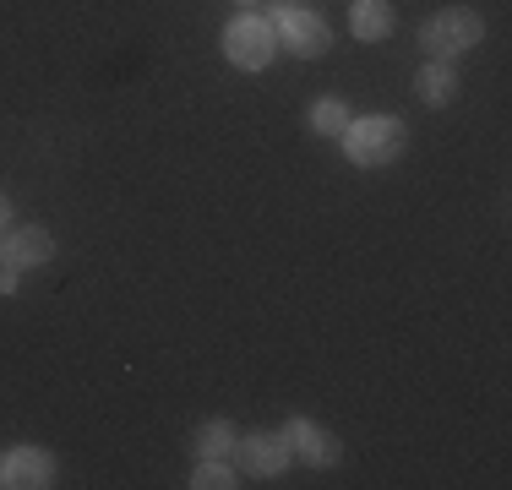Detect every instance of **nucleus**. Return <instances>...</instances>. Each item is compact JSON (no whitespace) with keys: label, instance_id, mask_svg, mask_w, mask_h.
Listing matches in <instances>:
<instances>
[{"label":"nucleus","instance_id":"nucleus-1","mask_svg":"<svg viewBox=\"0 0 512 490\" xmlns=\"http://www.w3.org/2000/svg\"><path fill=\"white\" fill-rule=\"evenodd\" d=\"M349 142V164L360 169H382L404 153V120H387V115H365V120H349L344 131Z\"/></svg>","mask_w":512,"mask_h":490},{"label":"nucleus","instance_id":"nucleus-2","mask_svg":"<svg viewBox=\"0 0 512 490\" xmlns=\"http://www.w3.org/2000/svg\"><path fill=\"white\" fill-rule=\"evenodd\" d=\"M480 17L474 11H463V6H453V11H436L431 22L420 28V49L431 60H453V55H463V49H474L480 44Z\"/></svg>","mask_w":512,"mask_h":490},{"label":"nucleus","instance_id":"nucleus-3","mask_svg":"<svg viewBox=\"0 0 512 490\" xmlns=\"http://www.w3.org/2000/svg\"><path fill=\"white\" fill-rule=\"evenodd\" d=\"M224 49H229V60H235L240 71H262L267 60L278 55V33H273L267 17H240V22H229Z\"/></svg>","mask_w":512,"mask_h":490},{"label":"nucleus","instance_id":"nucleus-4","mask_svg":"<svg viewBox=\"0 0 512 490\" xmlns=\"http://www.w3.org/2000/svg\"><path fill=\"white\" fill-rule=\"evenodd\" d=\"M273 33H278V44H284L289 55H300V60L327 55V44H333L327 22L316 17V11H300V6H284V11H278V17H273Z\"/></svg>","mask_w":512,"mask_h":490},{"label":"nucleus","instance_id":"nucleus-5","mask_svg":"<svg viewBox=\"0 0 512 490\" xmlns=\"http://www.w3.org/2000/svg\"><path fill=\"white\" fill-rule=\"evenodd\" d=\"M240 463L251 474H284L289 463V441L273 436V431H256V436H240Z\"/></svg>","mask_w":512,"mask_h":490},{"label":"nucleus","instance_id":"nucleus-6","mask_svg":"<svg viewBox=\"0 0 512 490\" xmlns=\"http://www.w3.org/2000/svg\"><path fill=\"white\" fill-rule=\"evenodd\" d=\"M55 480V458L50 452H39V447H17L6 458V485H17V490H39V485H50Z\"/></svg>","mask_w":512,"mask_h":490},{"label":"nucleus","instance_id":"nucleus-7","mask_svg":"<svg viewBox=\"0 0 512 490\" xmlns=\"http://www.w3.org/2000/svg\"><path fill=\"white\" fill-rule=\"evenodd\" d=\"M284 441H289V452H300L306 463H338V441L322 431L316 420H289V431H284Z\"/></svg>","mask_w":512,"mask_h":490},{"label":"nucleus","instance_id":"nucleus-8","mask_svg":"<svg viewBox=\"0 0 512 490\" xmlns=\"http://www.w3.org/2000/svg\"><path fill=\"white\" fill-rule=\"evenodd\" d=\"M55 256V240L44 235V229H11V240H6V262L17 267H44Z\"/></svg>","mask_w":512,"mask_h":490},{"label":"nucleus","instance_id":"nucleus-9","mask_svg":"<svg viewBox=\"0 0 512 490\" xmlns=\"http://www.w3.org/2000/svg\"><path fill=\"white\" fill-rule=\"evenodd\" d=\"M349 28H355L360 39H387V33H393V6H387V0H355Z\"/></svg>","mask_w":512,"mask_h":490},{"label":"nucleus","instance_id":"nucleus-10","mask_svg":"<svg viewBox=\"0 0 512 490\" xmlns=\"http://www.w3.org/2000/svg\"><path fill=\"white\" fill-rule=\"evenodd\" d=\"M414 88H420L425 104H447V98L458 93V77L447 71V60H431V66L420 71V82H414Z\"/></svg>","mask_w":512,"mask_h":490},{"label":"nucleus","instance_id":"nucleus-11","mask_svg":"<svg viewBox=\"0 0 512 490\" xmlns=\"http://www.w3.org/2000/svg\"><path fill=\"white\" fill-rule=\"evenodd\" d=\"M229 447H235V425H229V420H207L197 431V452H202V458H224Z\"/></svg>","mask_w":512,"mask_h":490},{"label":"nucleus","instance_id":"nucleus-12","mask_svg":"<svg viewBox=\"0 0 512 490\" xmlns=\"http://www.w3.org/2000/svg\"><path fill=\"white\" fill-rule=\"evenodd\" d=\"M311 131H322V137H344V131H349V109L338 104V98H322V104L311 109Z\"/></svg>","mask_w":512,"mask_h":490},{"label":"nucleus","instance_id":"nucleus-13","mask_svg":"<svg viewBox=\"0 0 512 490\" xmlns=\"http://www.w3.org/2000/svg\"><path fill=\"white\" fill-rule=\"evenodd\" d=\"M197 490H229L235 485V474L224 469V458H202V469H197V480H191Z\"/></svg>","mask_w":512,"mask_h":490},{"label":"nucleus","instance_id":"nucleus-14","mask_svg":"<svg viewBox=\"0 0 512 490\" xmlns=\"http://www.w3.org/2000/svg\"><path fill=\"white\" fill-rule=\"evenodd\" d=\"M11 289H17V267L6 262V267H0V294H11Z\"/></svg>","mask_w":512,"mask_h":490},{"label":"nucleus","instance_id":"nucleus-15","mask_svg":"<svg viewBox=\"0 0 512 490\" xmlns=\"http://www.w3.org/2000/svg\"><path fill=\"white\" fill-rule=\"evenodd\" d=\"M6 224H11V202L0 196V229H6Z\"/></svg>","mask_w":512,"mask_h":490},{"label":"nucleus","instance_id":"nucleus-16","mask_svg":"<svg viewBox=\"0 0 512 490\" xmlns=\"http://www.w3.org/2000/svg\"><path fill=\"white\" fill-rule=\"evenodd\" d=\"M0 485H6V469H0Z\"/></svg>","mask_w":512,"mask_h":490}]
</instances>
